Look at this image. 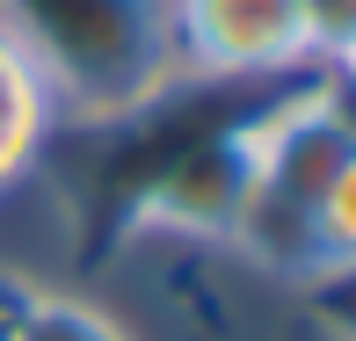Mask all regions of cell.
Returning <instances> with one entry per match:
<instances>
[{
	"label": "cell",
	"instance_id": "cell-1",
	"mask_svg": "<svg viewBox=\"0 0 356 341\" xmlns=\"http://www.w3.org/2000/svg\"><path fill=\"white\" fill-rule=\"evenodd\" d=\"M0 22L37 58L66 131L131 124L182 88L168 0H0Z\"/></svg>",
	"mask_w": 356,
	"mask_h": 341
},
{
	"label": "cell",
	"instance_id": "cell-2",
	"mask_svg": "<svg viewBox=\"0 0 356 341\" xmlns=\"http://www.w3.org/2000/svg\"><path fill=\"white\" fill-rule=\"evenodd\" d=\"M168 29H175L182 88L204 80V88L269 94L284 80L320 73L305 22H298V0H168Z\"/></svg>",
	"mask_w": 356,
	"mask_h": 341
},
{
	"label": "cell",
	"instance_id": "cell-3",
	"mask_svg": "<svg viewBox=\"0 0 356 341\" xmlns=\"http://www.w3.org/2000/svg\"><path fill=\"white\" fill-rule=\"evenodd\" d=\"M248 197H254L248 138H240V124H218V131L189 138L182 153H168L138 182L131 225L153 240H175V247H233Z\"/></svg>",
	"mask_w": 356,
	"mask_h": 341
},
{
	"label": "cell",
	"instance_id": "cell-4",
	"mask_svg": "<svg viewBox=\"0 0 356 341\" xmlns=\"http://www.w3.org/2000/svg\"><path fill=\"white\" fill-rule=\"evenodd\" d=\"M66 138V117H58V94L44 88L37 58L8 37L0 22V203H15L29 182L44 174L51 145Z\"/></svg>",
	"mask_w": 356,
	"mask_h": 341
},
{
	"label": "cell",
	"instance_id": "cell-5",
	"mask_svg": "<svg viewBox=\"0 0 356 341\" xmlns=\"http://www.w3.org/2000/svg\"><path fill=\"white\" fill-rule=\"evenodd\" d=\"M22 341H138L131 319L109 313L102 298H88V290H66V283H44L37 313H29V334Z\"/></svg>",
	"mask_w": 356,
	"mask_h": 341
},
{
	"label": "cell",
	"instance_id": "cell-6",
	"mask_svg": "<svg viewBox=\"0 0 356 341\" xmlns=\"http://www.w3.org/2000/svg\"><path fill=\"white\" fill-rule=\"evenodd\" d=\"M313 254H320V276L356 269V145L342 153V167L327 174V189L313 203Z\"/></svg>",
	"mask_w": 356,
	"mask_h": 341
},
{
	"label": "cell",
	"instance_id": "cell-7",
	"mask_svg": "<svg viewBox=\"0 0 356 341\" xmlns=\"http://www.w3.org/2000/svg\"><path fill=\"white\" fill-rule=\"evenodd\" d=\"M298 22H305V44H313V66H327L356 37V0H298Z\"/></svg>",
	"mask_w": 356,
	"mask_h": 341
},
{
	"label": "cell",
	"instance_id": "cell-8",
	"mask_svg": "<svg viewBox=\"0 0 356 341\" xmlns=\"http://www.w3.org/2000/svg\"><path fill=\"white\" fill-rule=\"evenodd\" d=\"M37 298H44V276H37V269L0 262V341H22V334H29Z\"/></svg>",
	"mask_w": 356,
	"mask_h": 341
},
{
	"label": "cell",
	"instance_id": "cell-9",
	"mask_svg": "<svg viewBox=\"0 0 356 341\" xmlns=\"http://www.w3.org/2000/svg\"><path fill=\"white\" fill-rule=\"evenodd\" d=\"M320 73H327V80H334V88H342V94H349V109H356V37H349V44H342V51H334V58H327V66H320Z\"/></svg>",
	"mask_w": 356,
	"mask_h": 341
},
{
	"label": "cell",
	"instance_id": "cell-10",
	"mask_svg": "<svg viewBox=\"0 0 356 341\" xmlns=\"http://www.w3.org/2000/svg\"><path fill=\"white\" fill-rule=\"evenodd\" d=\"M327 276H342V283H356V269H327ZM327 334H334V341H356V305H342V313H327Z\"/></svg>",
	"mask_w": 356,
	"mask_h": 341
}]
</instances>
